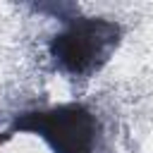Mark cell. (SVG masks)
Segmentation results:
<instances>
[{"label": "cell", "instance_id": "cell-1", "mask_svg": "<svg viewBox=\"0 0 153 153\" xmlns=\"http://www.w3.org/2000/svg\"><path fill=\"white\" fill-rule=\"evenodd\" d=\"M120 43V26L108 19H79L65 33L55 36L50 50L69 74L98 69Z\"/></svg>", "mask_w": 153, "mask_h": 153}, {"label": "cell", "instance_id": "cell-2", "mask_svg": "<svg viewBox=\"0 0 153 153\" xmlns=\"http://www.w3.org/2000/svg\"><path fill=\"white\" fill-rule=\"evenodd\" d=\"M17 129L38 131L55 153H91L98 122L81 105H62L45 112H29L17 120Z\"/></svg>", "mask_w": 153, "mask_h": 153}]
</instances>
